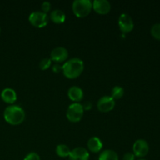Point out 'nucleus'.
Returning <instances> with one entry per match:
<instances>
[{"label":"nucleus","instance_id":"nucleus-1","mask_svg":"<svg viewBox=\"0 0 160 160\" xmlns=\"http://www.w3.org/2000/svg\"><path fill=\"white\" fill-rule=\"evenodd\" d=\"M84 67V62L80 58H72L62 64V73L65 77L73 79L81 74Z\"/></svg>","mask_w":160,"mask_h":160},{"label":"nucleus","instance_id":"nucleus-2","mask_svg":"<svg viewBox=\"0 0 160 160\" xmlns=\"http://www.w3.org/2000/svg\"><path fill=\"white\" fill-rule=\"evenodd\" d=\"M3 117L11 125L20 124L25 119V112L17 105H10L5 109Z\"/></svg>","mask_w":160,"mask_h":160},{"label":"nucleus","instance_id":"nucleus-3","mask_svg":"<svg viewBox=\"0 0 160 160\" xmlns=\"http://www.w3.org/2000/svg\"><path fill=\"white\" fill-rule=\"evenodd\" d=\"M92 9V2L90 0H74L72 3V9L78 17H84L88 15Z\"/></svg>","mask_w":160,"mask_h":160},{"label":"nucleus","instance_id":"nucleus-4","mask_svg":"<svg viewBox=\"0 0 160 160\" xmlns=\"http://www.w3.org/2000/svg\"><path fill=\"white\" fill-rule=\"evenodd\" d=\"M84 109L81 103L73 102L68 107L67 111V117L70 121L76 123L81 120L84 114Z\"/></svg>","mask_w":160,"mask_h":160},{"label":"nucleus","instance_id":"nucleus-5","mask_svg":"<svg viewBox=\"0 0 160 160\" xmlns=\"http://www.w3.org/2000/svg\"><path fill=\"white\" fill-rule=\"evenodd\" d=\"M29 21L36 28H43L48 22V14L42 11H34L30 14Z\"/></svg>","mask_w":160,"mask_h":160},{"label":"nucleus","instance_id":"nucleus-6","mask_svg":"<svg viewBox=\"0 0 160 160\" xmlns=\"http://www.w3.org/2000/svg\"><path fill=\"white\" fill-rule=\"evenodd\" d=\"M149 152V145L144 139H138L133 145V153L135 157L142 158L146 156Z\"/></svg>","mask_w":160,"mask_h":160},{"label":"nucleus","instance_id":"nucleus-7","mask_svg":"<svg viewBox=\"0 0 160 160\" xmlns=\"http://www.w3.org/2000/svg\"><path fill=\"white\" fill-rule=\"evenodd\" d=\"M118 24L123 33H129L134 28V21L128 13H122L118 19Z\"/></svg>","mask_w":160,"mask_h":160},{"label":"nucleus","instance_id":"nucleus-8","mask_svg":"<svg viewBox=\"0 0 160 160\" xmlns=\"http://www.w3.org/2000/svg\"><path fill=\"white\" fill-rule=\"evenodd\" d=\"M115 100L109 95L100 98L97 102V108L102 112H107L112 110L115 106Z\"/></svg>","mask_w":160,"mask_h":160},{"label":"nucleus","instance_id":"nucleus-9","mask_svg":"<svg viewBox=\"0 0 160 160\" xmlns=\"http://www.w3.org/2000/svg\"><path fill=\"white\" fill-rule=\"evenodd\" d=\"M51 60L56 62V63H59V62H64L67 60L68 57V51L65 47L59 46L53 48L51 52Z\"/></svg>","mask_w":160,"mask_h":160},{"label":"nucleus","instance_id":"nucleus-10","mask_svg":"<svg viewBox=\"0 0 160 160\" xmlns=\"http://www.w3.org/2000/svg\"><path fill=\"white\" fill-rule=\"evenodd\" d=\"M89 156L88 151L84 147H76L70 150L69 155L70 160H88Z\"/></svg>","mask_w":160,"mask_h":160},{"label":"nucleus","instance_id":"nucleus-11","mask_svg":"<svg viewBox=\"0 0 160 160\" xmlns=\"http://www.w3.org/2000/svg\"><path fill=\"white\" fill-rule=\"evenodd\" d=\"M92 8L99 14H106L110 11L111 4L108 0H94Z\"/></svg>","mask_w":160,"mask_h":160},{"label":"nucleus","instance_id":"nucleus-12","mask_svg":"<svg viewBox=\"0 0 160 160\" xmlns=\"http://www.w3.org/2000/svg\"><path fill=\"white\" fill-rule=\"evenodd\" d=\"M1 98L5 102L12 104L17 98V92L11 88H6L1 92Z\"/></svg>","mask_w":160,"mask_h":160},{"label":"nucleus","instance_id":"nucleus-13","mask_svg":"<svg viewBox=\"0 0 160 160\" xmlns=\"http://www.w3.org/2000/svg\"><path fill=\"white\" fill-rule=\"evenodd\" d=\"M68 97L74 102H78L84 97L83 90L78 86H71L67 92Z\"/></svg>","mask_w":160,"mask_h":160},{"label":"nucleus","instance_id":"nucleus-14","mask_svg":"<svg viewBox=\"0 0 160 160\" xmlns=\"http://www.w3.org/2000/svg\"><path fill=\"white\" fill-rule=\"evenodd\" d=\"M88 148L92 152H98L102 148V142L98 137H92L88 141Z\"/></svg>","mask_w":160,"mask_h":160},{"label":"nucleus","instance_id":"nucleus-15","mask_svg":"<svg viewBox=\"0 0 160 160\" xmlns=\"http://www.w3.org/2000/svg\"><path fill=\"white\" fill-rule=\"evenodd\" d=\"M50 19L56 23H62L66 20V14L61 9H56L50 13Z\"/></svg>","mask_w":160,"mask_h":160},{"label":"nucleus","instance_id":"nucleus-16","mask_svg":"<svg viewBox=\"0 0 160 160\" xmlns=\"http://www.w3.org/2000/svg\"><path fill=\"white\" fill-rule=\"evenodd\" d=\"M98 160H119V156L113 150L106 149L100 153Z\"/></svg>","mask_w":160,"mask_h":160},{"label":"nucleus","instance_id":"nucleus-17","mask_svg":"<svg viewBox=\"0 0 160 160\" xmlns=\"http://www.w3.org/2000/svg\"><path fill=\"white\" fill-rule=\"evenodd\" d=\"M56 152L59 157L65 158L69 156L70 152V149L67 145H64V144H60V145H58L56 146Z\"/></svg>","mask_w":160,"mask_h":160},{"label":"nucleus","instance_id":"nucleus-18","mask_svg":"<svg viewBox=\"0 0 160 160\" xmlns=\"http://www.w3.org/2000/svg\"><path fill=\"white\" fill-rule=\"evenodd\" d=\"M124 94V90H123V88L121 86H115V87L112 88V91H111V95L110 96L115 99H120V98H122Z\"/></svg>","mask_w":160,"mask_h":160},{"label":"nucleus","instance_id":"nucleus-19","mask_svg":"<svg viewBox=\"0 0 160 160\" xmlns=\"http://www.w3.org/2000/svg\"><path fill=\"white\" fill-rule=\"evenodd\" d=\"M151 34L154 38L160 41V23H156L152 26Z\"/></svg>","mask_w":160,"mask_h":160},{"label":"nucleus","instance_id":"nucleus-20","mask_svg":"<svg viewBox=\"0 0 160 160\" xmlns=\"http://www.w3.org/2000/svg\"><path fill=\"white\" fill-rule=\"evenodd\" d=\"M51 64H52L51 59H50V58L45 57L40 60V62H39V67H40L41 70H47V69L51 66Z\"/></svg>","mask_w":160,"mask_h":160},{"label":"nucleus","instance_id":"nucleus-21","mask_svg":"<svg viewBox=\"0 0 160 160\" xmlns=\"http://www.w3.org/2000/svg\"><path fill=\"white\" fill-rule=\"evenodd\" d=\"M23 160H41V158L37 152H32L28 153V154L25 156Z\"/></svg>","mask_w":160,"mask_h":160},{"label":"nucleus","instance_id":"nucleus-22","mask_svg":"<svg viewBox=\"0 0 160 160\" xmlns=\"http://www.w3.org/2000/svg\"><path fill=\"white\" fill-rule=\"evenodd\" d=\"M51 7H52L51 3H50L48 1H45V2H42V12L47 13V12H49V11H50V9H51Z\"/></svg>","mask_w":160,"mask_h":160},{"label":"nucleus","instance_id":"nucleus-23","mask_svg":"<svg viewBox=\"0 0 160 160\" xmlns=\"http://www.w3.org/2000/svg\"><path fill=\"white\" fill-rule=\"evenodd\" d=\"M123 160H135V156L132 152H126L123 155Z\"/></svg>","mask_w":160,"mask_h":160},{"label":"nucleus","instance_id":"nucleus-24","mask_svg":"<svg viewBox=\"0 0 160 160\" xmlns=\"http://www.w3.org/2000/svg\"><path fill=\"white\" fill-rule=\"evenodd\" d=\"M52 71L56 73L62 71V65H61V64L59 63H55L54 65L52 66Z\"/></svg>","mask_w":160,"mask_h":160},{"label":"nucleus","instance_id":"nucleus-25","mask_svg":"<svg viewBox=\"0 0 160 160\" xmlns=\"http://www.w3.org/2000/svg\"><path fill=\"white\" fill-rule=\"evenodd\" d=\"M82 105L84 110H89L92 108V103L90 101H85Z\"/></svg>","mask_w":160,"mask_h":160},{"label":"nucleus","instance_id":"nucleus-26","mask_svg":"<svg viewBox=\"0 0 160 160\" xmlns=\"http://www.w3.org/2000/svg\"><path fill=\"white\" fill-rule=\"evenodd\" d=\"M138 160H146V159H138Z\"/></svg>","mask_w":160,"mask_h":160},{"label":"nucleus","instance_id":"nucleus-27","mask_svg":"<svg viewBox=\"0 0 160 160\" xmlns=\"http://www.w3.org/2000/svg\"><path fill=\"white\" fill-rule=\"evenodd\" d=\"M0 33H1V28H0Z\"/></svg>","mask_w":160,"mask_h":160}]
</instances>
